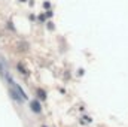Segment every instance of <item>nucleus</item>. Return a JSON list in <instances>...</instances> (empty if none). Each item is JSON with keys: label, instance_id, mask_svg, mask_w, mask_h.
Listing matches in <instances>:
<instances>
[{"label": "nucleus", "instance_id": "nucleus-1", "mask_svg": "<svg viewBox=\"0 0 128 127\" xmlns=\"http://www.w3.org/2000/svg\"><path fill=\"white\" fill-rule=\"evenodd\" d=\"M30 106H32V111H33V112H36V114H39V112L42 111V108H40V103H39L37 100H33L32 103H30Z\"/></svg>", "mask_w": 128, "mask_h": 127}, {"label": "nucleus", "instance_id": "nucleus-2", "mask_svg": "<svg viewBox=\"0 0 128 127\" xmlns=\"http://www.w3.org/2000/svg\"><path fill=\"white\" fill-rule=\"evenodd\" d=\"M9 93H10V96H12V99H14V100H16V102H22V99L18 96V93H16L14 88H10V90H9Z\"/></svg>", "mask_w": 128, "mask_h": 127}, {"label": "nucleus", "instance_id": "nucleus-3", "mask_svg": "<svg viewBox=\"0 0 128 127\" xmlns=\"http://www.w3.org/2000/svg\"><path fill=\"white\" fill-rule=\"evenodd\" d=\"M37 94H39L40 99H46V94H45V91H43V90H37Z\"/></svg>", "mask_w": 128, "mask_h": 127}]
</instances>
